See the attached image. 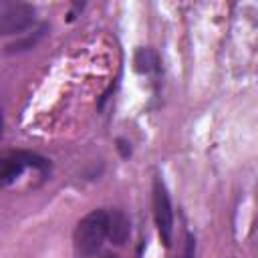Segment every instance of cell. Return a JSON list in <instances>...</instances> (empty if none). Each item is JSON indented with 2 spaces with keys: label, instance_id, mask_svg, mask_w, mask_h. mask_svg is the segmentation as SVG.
Wrapping results in <instances>:
<instances>
[{
  "label": "cell",
  "instance_id": "cell-1",
  "mask_svg": "<svg viewBox=\"0 0 258 258\" xmlns=\"http://www.w3.org/2000/svg\"><path fill=\"white\" fill-rule=\"evenodd\" d=\"M107 240V210H91L85 214L73 234L75 258H93Z\"/></svg>",
  "mask_w": 258,
  "mask_h": 258
},
{
  "label": "cell",
  "instance_id": "cell-2",
  "mask_svg": "<svg viewBox=\"0 0 258 258\" xmlns=\"http://www.w3.org/2000/svg\"><path fill=\"white\" fill-rule=\"evenodd\" d=\"M28 167L38 169V171H48L50 163L48 159L32 151H8L0 155V187L16 181L22 175V171Z\"/></svg>",
  "mask_w": 258,
  "mask_h": 258
},
{
  "label": "cell",
  "instance_id": "cell-3",
  "mask_svg": "<svg viewBox=\"0 0 258 258\" xmlns=\"http://www.w3.org/2000/svg\"><path fill=\"white\" fill-rule=\"evenodd\" d=\"M34 24V8L24 2L0 0V36L18 34Z\"/></svg>",
  "mask_w": 258,
  "mask_h": 258
},
{
  "label": "cell",
  "instance_id": "cell-4",
  "mask_svg": "<svg viewBox=\"0 0 258 258\" xmlns=\"http://www.w3.org/2000/svg\"><path fill=\"white\" fill-rule=\"evenodd\" d=\"M153 218H155V226H157L161 242L165 246H171L173 210H171L169 191H167V187H165L161 177H155V181H153Z\"/></svg>",
  "mask_w": 258,
  "mask_h": 258
},
{
  "label": "cell",
  "instance_id": "cell-5",
  "mask_svg": "<svg viewBox=\"0 0 258 258\" xmlns=\"http://www.w3.org/2000/svg\"><path fill=\"white\" fill-rule=\"evenodd\" d=\"M131 236V222L125 212L113 210L107 212V238L115 246H123Z\"/></svg>",
  "mask_w": 258,
  "mask_h": 258
},
{
  "label": "cell",
  "instance_id": "cell-6",
  "mask_svg": "<svg viewBox=\"0 0 258 258\" xmlns=\"http://www.w3.org/2000/svg\"><path fill=\"white\" fill-rule=\"evenodd\" d=\"M133 64H135V71L139 75H151L155 71H159V56L155 50L151 48H137L135 54H133Z\"/></svg>",
  "mask_w": 258,
  "mask_h": 258
},
{
  "label": "cell",
  "instance_id": "cell-7",
  "mask_svg": "<svg viewBox=\"0 0 258 258\" xmlns=\"http://www.w3.org/2000/svg\"><path fill=\"white\" fill-rule=\"evenodd\" d=\"M46 32H48V26L42 24L40 28H36V30L30 32V34H26L24 38H20V40L8 44V46H6V52H22V50H30V48H34V46L40 42V38H42Z\"/></svg>",
  "mask_w": 258,
  "mask_h": 258
},
{
  "label": "cell",
  "instance_id": "cell-8",
  "mask_svg": "<svg viewBox=\"0 0 258 258\" xmlns=\"http://www.w3.org/2000/svg\"><path fill=\"white\" fill-rule=\"evenodd\" d=\"M179 258H198L196 256V236L194 234H185V240H183V250L179 254Z\"/></svg>",
  "mask_w": 258,
  "mask_h": 258
},
{
  "label": "cell",
  "instance_id": "cell-9",
  "mask_svg": "<svg viewBox=\"0 0 258 258\" xmlns=\"http://www.w3.org/2000/svg\"><path fill=\"white\" fill-rule=\"evenodd\" d=\"M117 143H119L117 147L121 149V155H123V157H129V155H131V147H129V143H127V141H123V139H119Z\"/></svg>",
  "mask_w": 258,
  "mask_h": 258
},
{
  "label": "cell",
  "instance_id": "cell-10",
  "mask_svg": "<svg viewBox=\"0 0 258 258\" xmlns=\"http://www.w3.org/2000/svg\"><path fill=\"white\" fill-rule=\"evenodd\" d=\"M4 133V115H2V109H0V137Z\"/></svg>",
  "mask_w": 258,
  "mask_h": 258
},
{
  "label": "cell",
  "instance_id": "cell-11",
  "mask_svg": "<svg viewBox=\"0 0 258 258\" xmlns=\"http://www.w3.org/2000/svg\"><path fill=\"white\" fill-rule=\"evenodd\" d=\"M103 258H119V256L113 254V252H107V254H103Z\"/></svg>",
  "mask_w": 258,
  "mask_h": 258
}]
</instances>
